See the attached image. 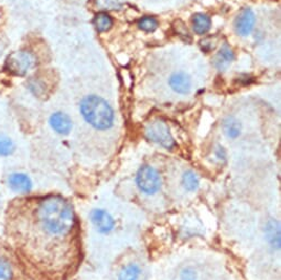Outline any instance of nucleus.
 <instances>
[{
  "instance_id": "1",
  "label": "nucleus",
  "mask_w": 281,
  "mask_h": 280,
  "mask_svg": "<svg viewBox=\"0 0 281 280\" xmlns=\"http://www.w3.org/2000/svg\"><path fill=\"white\" fill-rule=\"evenodd\" d=\"M4 240L38 280H62L78 257L74 207L59 195L21 197L7 205Z\"/></svg>"
},
{
  "instance_id": "2",
  "label": "nucleus",
  "mask_w": 281,
  "mask_h": 280,
  "mask_svg": "<svg viewBox=\"0 0 281 280\" xmlns=\"http://www.w3.org/2000/svg\"><path fill=\"white\" fill-rule=\"evenodd\" d=\"M80 110L84 119L98 131H106L114 124V112L102 97L86 96L81 102Z\"/></svg>"
},
{
  "instance_id": "3",
  "label": "nucleus",
  "mask_w": 281,
  "mask_h": 280,
  "mask_svg": "<svg viewBox=\"0 0 281 280\" xmlns=\"http://www.w3.org/2000/svg\"><path fill=\"white\" fill-rule=\"evenodd\" d=\"M0 280H38L19 260L4 238H0Z\"/></svg>"
},
{
  "instance_id": "4",
  "label": "nucleus",
  "mask_w": 281,
  "mask_h": 280,
  "mask_svg": "<svg viewBox=\"0 0 281 280\" xmlns=\"http://www.w3.org/2000/svg\"><path fill=\"white\" fill-rule=\"evenodd\" d=\"M35 66H37L35 55L28 50H20L8 55L5 61L4 69L10 75L26 76Z\"/></svg>"
},
{
  "instance_id": "5",
  "label": "nucleus",
  "mask_w": 281,
  "mask_h": 280,
  "mask_svg": "<svg viewBox=\"0 0 281 280\" xmlns=\"http://www.w3.org/2000/svg\"><path fill=\"white\" fill-rule=\"evenodd\" d=\"M145 136L149 141L158 143L159 146L168 150L176 147V141L169 126L161 119L150 121L145 129Z\"/></svg>"
},
{
  "instance_id": "6",
  "label": "nucleus",
  "mask_w": 281,
  "mask_h": 280,
  "mask_svg": "<svg viewBox=\"0 0 281 280\" xmlns=\"http://www.w3.org/2000/svg\"><path fill=\"white\" fill-rule=\"evenodd\" d=\"M161 176L151 166H142L136 175V184L143 195L153 196L161 189Z\"/></svg>"
},
{
  "instance_id": "7",
  "label": "nucleus",
  "mask_w": 281,
  "mask_h": 280,
  "mask_svg": "<svg viewBox=\"0 0 281 280\" xmlns=\"http://www.w3.org/2000/svg\"><path fill=\"white\" fill-rule=\"evenodd\" d=\"M90 219L93 225L99 233L110 234L115 228V220L106 210L95 209L90 214Z\"/></svg>"
},
{
  "instance_id": "8",
  "label": "nucleus",
  "mask_w": 281,
  "mask_h": 280,
  "mask_svg": "<svg viewBox=\"0 0 281 280\" xmlns=\"http://www.w3.org/2000/svg\"><path fill=\"white\" fill-rule=\"evenodd\" d=\"M256 23V17L253 10L249 8L243 9L235 20V30L240 35L246 37L253 31Z\"/></svg>"
},
{
  "instance_id": "9",
  "label": "nucleus",
  "mask_w": 281,
  "mask_h": 280,
  "mask_svg": "<svg viewBox=\"0 0 281 280\" xmlns=\"http://www.w3.org/2000/svg\"><path fill=\"white\" fill-rule=\"evenodd\" d=\"M50 126L52 127L54 132L60 135H68L72 131V127H73V124H72L71 118L68 116L67 114L57 112L51 115L50 117Z\"/></svg>"
},
{
  "instance_id": "10",
  "label": "nucleus",
  "mask_w": 281,
  "mask_h": 280,
  "mask_svg": "<svg viewBox=\"0 0 281 280\" xmlns=\"http://www.w3.org/2000/svg\"><path fill=\"white\" fill-rule=\"evenodd\" d=\"M8 184L17 193H23V195H27L32 189V182L27 175L25 174H12L8 178Z\"/></svg>"
},
{
  "instance_id": "11",
  "label": "nucleus",
  "mask_w": 281,
  "mask_h": 280,
  "mask_svg": "<svg viewBox=\"0 0 281 280\" xmlns=\"http://www.w3.org/2000/svg\"><path fill=\"white\" fill-rule=\"evenodd\" d=\"M169 84L171 89L179 94H187L191 91L192 81L189 75L180 72V73H176L170 77Z\"/></svg>"
},
{
  "instance_id": "12",
  "label": "nucleus",
  "mask_w": 281,
  "mask_h": 280,
  "mask_svg": "<svg viewBox=\"0 0 281 280\" xmlns=\"http://www.w3.org/2000/svg\"><path fill=\"white\" fill-rule=\"evenodd\" d=\"M233 60H234L233 50L230 49L227 45H224L221 48L218 55L215 56L214 66L222 71L226 69L229 64L233 62Z\"/></svg>"
},
{
  "instance_id": "13",
  "label": "nucleus",
  "mask_w": 281,
  "mask_h": 280,
  "mask_svg": "<svg viewBox=\"0 0 281 280\" xmlns=\"http://www.w3.org/2000/svg\"><path fill=\"white\" fill-rule=\"evenodd\" d=\"M211 19L204 13H197L192 18V27L196 33L205 34L211 29Z\"/></svg>"
},
{
  "instance_id": "14",
  "label": "nucleus",
  "mask_w": 281,
  "mask_h": 280,
  "mask_svg": "<svg viewBox=\"0 0 281 280\" xmlns=\"http://www.w3.org/2000/svg\"><path fill=\"white\" fill-rule=\"evenodd\" d=\"M181 183H182L185 191L196 192L200 186V179L196 172L192 170H187L182 175Z\"/></svg>"
},
{
  "instance_id": "15",
  "label": "nucleus",
  "mask_w": 281,
  "mask_h": 280,
  "mask_svg": "<svg viewBox=\"0 0 281 280\" xmlns=\"http://www.w3.org/2000/svg\"><path fill=\"white\" fill-rule=\"evenodd\" d=\"M141 269L137 264H128L119 271L117 280H139Z\"/></svg>"
},
{
  "instance_id": "16",
  "label": "nucleus",
  "mask_w": 281,
  "mask_h": 280,
  "mask_svg": "<svg viewBox=\"0 0 281 280\" xmlns=\"http://www.w3.org/2000/svg\"><path fill=\"white\" fill-rule=\"evenodd\" d=\"M241 124L240 121L234 117H228L223 123V131L228 138L235 139L241 135Z\"/></svg>"
},
{
  "instance_id": "17",
  "label": "nucleus",
  "mask_w": 281,
  "mask_h": 280,
  "mask_svg": "<svg viewBox=\"0 0 281 280\" xmlns=\"http://www.w3.org/2000/svg\"><path fill=\"white\" fill-rule=\"evenodd\" d=\"M266 234H267V239L268 241L272 244L273 246H277L278 248L280 247V227L277 222H269L266 226Z\"/></svg>"
},
{
  "instance_id": "18",
  "label": "nucleus",
  "mask_w": 281,
  "mask_h": 280,
  "mask_svg": "<svg viewBox=\"0 0 281 280\" xmlns=\"http://www.w3.org/2000/svg\"><path fill=\"white\" fill-rule=\"evenodd\" d=\"M94 26L98 32H105L112 28L113 19L107 13H98L94 19Z\"/></svg>"
},
{
  "instance_id": "19",
  "label": "nucleus",
  "mask_w": 281,
  "mask_h": 280,
  "mask_svg": "<svg viewBox=\"0 0 281 280\" xmlns=\"http://www.w3.org/2000/svg\"><path fill=\"white\" fill-rule=\"evenodd\" d=\"M14 152L13 141L5 135H0V156H10Z\"/></svg>"
},
{
  "instance_id": "20",
  "label": "nucleus",
  "mask_w": 281,
  "mask_h": 280,
  "mask_svg": "<svg viewBox=\"0 0 281 280\" xmlns=\"http://www.w3.org/2000/svg\"><path fill=\"white\" fill-rule=\"evenodd\" d=\"M138 26L142 31L153 32L158 28V21L153 17H146V18H142L139 21Z\"/></svg>"
},
{
  "instance_id": "21",
  "label": "nucleus",
  "mask_w": 281,
  "mask_h": 280,
  "mask_svg": "<svg viewBox=\"0 0 281 280\" xmlns=\"http://www.w3.org/2000/svg\"><path fill=\"white\" fill-rule=\"evenodd\" d=\"M181 280H198L196 270L191 267H186L181 272Z\"/></svg>"
}]
</instances>
